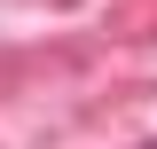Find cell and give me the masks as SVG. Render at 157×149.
Masks as SVG:
<instances>
[{
  "instance_id": "cell-1",
  "label": "cell",
  "mask_w": 157,
  "mask_h": 149,
  "mask_svg": "<svg viewBox=\"0 0 157 149\" xmlns=\"http://www.w3.org/2000/svg\"><path fill=\"white\" fill-rule=\"evenodd\" d=\"M141 149H157V141H141Z\"/></svg>"
}]
</instances>
